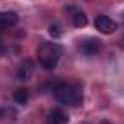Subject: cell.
I'll return each instance as SVG.
<instances>
[{
	"label": "cell",
	"mask_w": 124,
	"mask_h": 124,
	"mask_svg": "<svg viewBox=\"0 0 124 124\" xmlns=\"http://www.w3.org/2000/svg\"><path fill=\"white\" fill-rule=\"evenodd\" d=\"M53 95L57 102L63 105H69V107H80L83 101L82 89L78 85H72L66 82L57 83L53 89Z\"/></svg>",
	"instance_id": "cell-1"
},
{
	"label": "cell",
	"mask_w": 124,
	"mask_h": 124,
	"mask_svg": "<svg viewBox=\"0 0 124 124\" xmlns=\"http://www.w3.org/2000/svg\"><path fill=\"white\" fill-rule=\"evenodd\" d=\"M39 64L47 70H54L63 55V47L55 42H42L37 51Z\"/></svg>",
	"instance_id": "cell-2"
},
{
	"label": "cell",
	"mask_w": 124,
	"mask_h": 124,
	"mask_svg": "<svg viewBox=\"0 0 124 124\" xmlns=\"http://www.w3.org/2000/svg\"><path fill=\"white\" fill-rule=\"evenodd\" d=\"M79 48H80V53L86 57H93L96 55L101 48H102V42L101 39L98 38H85L79 42Z\"/></svg>",
	"instance_id": "cell-3"
},
{
	"label": "cell",
	"mask_w": 124,
	"mask_h": 124,
	"mask_svg": "<svg viewBox=\"0 0 124 124\" xmlns=\"http://www.w3.org/2000/svg\"><path fill=\"white\" fill-rule=\"evenodd\" d=\"M93 23H95V28H96V31H99L101 34H112V32H115L117 31V23H115V21H112L109 16H107V15H98L96 18H95V21H93Z\"/></svg>",
	"instance_id": "cell-4"
},
{
	"label": "cell",
	"mask_w": 124,
	"mask_h": 124,
	"mask_svg": "<svg viewBox=\"0 0 124 124\" xmlns=\"http://www.w3.org/2000/svg\"><path fill=\"white\" fill-rule=\"evenodd\" d=\"M69 115L60 108L53 109L47 117V124H69Z\"/></svg>",
	"instance_id": "cell-5"
},
{
	"label": "cell",
	"mask_w": 124,
	"mask_h": 124,
	"mask_svg": "<svg viewBox=\"0 0 124 124\" xmlns=\"http://www.w3.org/2000/svg\"><path fill=\"white\" fill-rule=\"evenodd\" d=\"M32 73H34V64L31 60H25L23 63L19 66L18 69V73H16V78L22 82H28L31 78H32Z\"/></svg>",
	"instance_id": "cell-6"
},
{
	"label": "cell",
	"mask_w": 124,
	"mask_h": 124,
	"mask_svg": "<svg viewBox=\"0 0 124 124\" xmlns=\"http://www.w3.org/2000/svg\"><path fill=\"white\" fill-rule=\"evenodd\" d=\"M18 15L12 10H8V12H0V26H2L3 29L15 25L18 22Z\"/></svg>",
	"instance_id": "cell-7"
},
{
	"label": "cell",
	"mask_w": 124,
	"mask_h": 124,
	"mask_svg": "<svg viewBox=\"0 0 124 124\" xmlns=\"http://www.w3.org/2000/svg\"><path fill=\"white\" fill-rule=\"evenodd\" d=\"M72 22L75 25V28H85L88 25V18L83 12H80L79 9L73 8V13H72Z\"/></svg>",
	"instance_id": "cell-8"
},
{
	"label": "cell",
	"mask_w": 124,
	"mask_h": 124,
	"mask_svg": "<svg viewBox=\"0 0 124 124\" xmlns=\"http://www.w3.org/2000/svg\"><path fill=\"white\" fill-rule=\"evenodd\" d=\"M28 99H29V93H28V91H26L25 88H19V89L15 91V93H13V101H15L16 104L25 105V104L28 102Z\"/></svg>",
	"instance_id": "cell-9"
},
{
	"label": "cell",
	"mask_w": 124,
	"mask_h": 124,
	"mask_svg": "<svg viewBox=\"0 0 124 124\" xmlns=\"http://www.w3.org/2000/svg\"><path fill=\"white\" fill-rule=\"evenodd\" d=\"M48 34L53 37V38H60L63 35V29H61V25L60 23H51L48 26Z\"/></svg>",
	"instance_id": "cell-10"
},
{
	"label": "cell",
	"mask_w": 124,
	"mask_h": 124,
	"mask_svg": "<svg viewBox=\"0 0 124 124\" xmlns=\"http://www.w3.org/2000/svg\"><path fill=\"white\" fill-rule=\"evenodd\" d=\"M13 109H6V108H0V120H5L6 117H9V112H12Z\"/></svg>",
	"instance_id": "cell-11"
},
{
	"label": "cell",
	"mask_w": 124,
	"mask_h": 124,
	"mask_svg": "<svg viewBox=\"0 0 124 124\" xmlns=\"http://www.w3.org/2000/svg\"><path fill=\"white\" fill-rule=\"evenodd\" d=\"M101 124H112V123H111V121H107V120H102Z\"/></svg>",
	"instance_id": "cell-12"
},
{
	"label": "cell",
	"mask_w": 124,
	"mask_h": 124,
	"mask_svg": "<svg viewBox=\"0 0 124 124\" xmlns=\"http://www.w3.org/2000/svg\"><path fill=\"white\" fill-rule=\"evenodd\" d=\"M3 31H5V29H3V28H2V26H0V32H3Z\"/></svg>",
	"instance_id": "cell-13"
},
{
	"label": "cell",
	"mask_w": 124,
	"mask_h": 124,
	"mask_svg": "<svg viewBox=\"0 0 124 124\" xmlns=\"http://www.w3.org/2000/svg\"><path fill=\"white\" fill-rule=\"evenodd\" d=\"M82 124H89V123H82Z\"/></svg>",
	"instance_id": "cell-14"
}]
</instances>
